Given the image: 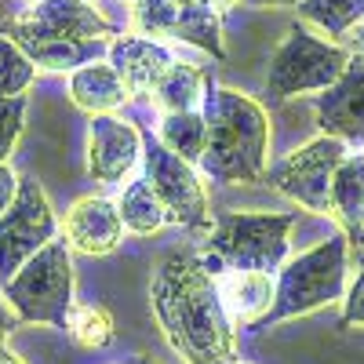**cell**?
I'll return each mask as SVG.
<instances>
[{
  "label": "cell",
  "instance_id": "cell-1",
  "mask_svg": "<svg viewBox=\"0 0 364 364\" xmlns=\"http://www.w3.org/2000/svg\"><path fill=\"white\" fill-rule=\"evenodd\" d=\"M149 306L161 336L186 364H233L237 336L223 310L219 281L200 252H171L157 262L149 284Z\"/></svg>",
  "mask_w": 364,
  "mask_h": 364
},
{
  "label": "cell",
  "instance_id": "cell-2",
  "mask_svg": "<svg viewBox=\"0 0 364 364\" xmlns=\"http://www.w3.org/2000/svg\"><path fill=\"white\" fill-rule=\"evenodd\" d=\"M204 124L208 142L200 157V175L223 186H252L266 178L269 157V117L252 99L233 87L208 84L204 91Z\"/></svg>",
  "mask_w": 364,
  "mask_h": 364
},
{
  "label": "cell",
  "instance_id": "cell-3",
  "mask_svg": "<svg viewBox=\"0 0 364 364\" xmlns=\"http://www.w3.org/2000/svg\"><path fill=\"white\" fill-rule=\"evenodd\" d=\"M295 223V211H219L211 215L200 259L215 277L226 269L277 273L288 262V237Z\"/></svg>",
  "mask_w": 364,
  "mask_h": 364
},
{
  "label": "cell",
  "instance_id": "cell-4",
  "mask_svg": "<svg viewBox=\"0 0 364 364\" xmlns=\"http://www.w3.org/2000/svg\"><path fill=\"white\" fill-rule=\"evenodd\" d=\"M346 273H350V240L346 237H328L310 252L288 259L277 273V291L273 306L262 317L259 328L281 324L302 314H314L321 306H331L346 295Z\"/></svg>",
  "mask_w": 364,
  "mask_h": 364
},
{
  "label": "cell",
  "instance_id": "cell-5",
  "mask_svg": "<svg viewBox=\"0 0 364 364\" xmlns=\"http://www.w3.org/2000/svg\"><path fill=\"white\" fill-rule=\"evenodd\" d=\"M350 58H353L350 48H343L339 41L317 37L306 22H299L288 29V37L277 44V51L269 58L266 95L269 102H284L295 95H321L324 87H331L343 77Z\"/></svg>",
  "mask_w": 364,
  "mask_h": 364
},
{
  "label": "cell",
  "instance_id": "cell-6",
  "mask_svg": "<svg viewBox=\"0 0 364 364\" xmlns=\"http://www.w3.org/2000/svg\"><path fill=\"white\" fill-rule=\"evenodd\" d=\"M18 321L51 324L66 331V317L73 310V259L66 240H51L29 259L0 291Z\"/></svg>",
  "mask_w": 364,
  "mask_h": 364
},
{
  "label": "cell",
  "instance_id": "cell-7",
  "mask_svg": "<svg viewBox=\"0 0 364 364\" xmlns=\"http://www.w3.org/2000/svg\"><path fill=\"white\" fill-rule=\"evenodd\" d=\"M55 237H58V219L44 186L33 175H22L15 200L0 215V288Z\"/></svg>",
  "mask_w": 364,
  "mask_h": 364
},
{
  "label": "cell",
  "instance_id": "cell-8",
  "mask_svg": "<svg viewBox=\"0 0 364 364\" xmlns=\"http://www.w3.org/2000/svg\"><path fill=\"white\" fill-rule=\"evenodd\" d=\"M346 154H350V146H343L339 139L317 135L306 146H299L295 154H288L281 164L266 168V182L277 193L302 204L306 211L328 215L331 211V178H336Z\"/></svg>",
  "mask_w": 364,
  "mask_h": 364
},
{
  "label": "cell",
  "instance_id": "cell-9",
  "mask_svg": "<svg viewBox=\"0 0 364 364\" xmlns=\"http://www.w3.org/2000/svg\"><path fill=\"white\" fill-rule=\"evenodd\" d=\"M142 178L161 197L168 223H178L186 230H211V200L200 182V171L190 161L175 157L168 146L149 139L142 142Z\"/></svg>",
  "mask_w": 364,
  "mask_h": 364
},
{
  "label": "cell",
  "instance_id": "cell-10",
  "mask_svg": "<svg viewBox=\"0 0 364 364\" xmlns=\"http://www.w3.org/2000/svg\"><path fill=\"white\" fill-rule=\"evenodd\" d=\"M4 33L15 44L26 41H109L113 22L91 0H33L22 8Z\"/></svg>",
  "mask_w": 364,
  "mask_h": 364
},
{
  "label": "cell",
  "instance_id": "cell-11",
  "mask_svg": "<svg viewBox=\"0 0 364 364\" xmlns=\"http://www.w3.org/2000/svg\"><path fill=\"white\" fill-rule=\"evenodd\" d=\"M142 161V135L132 120L99 113L87 124V175L99 186H124V178Z\"/></svg>",
  "mask_w": 364,
  "mask_h": 364
},
{
  "label": "cell",
  "instance_id": "cell-12",
  "mask_svg": "<svg viewBox=\"0 0 364 364\" xmlns=\"http://www.w3.org/2000/svg\"><path fill=\"white\" fill-rule=\"evenodd\" d=\"M314 117L321 135L339 139L350 149H364V58L353 55L343 77L321 91Z\"/></svg>",
  "mask_w": 364,
  "mask_h": 364
},
{
  "label": "cell",
  "instance_id": "cell-13",
  "mask_svg": "<svg viewBox=\"0 0 364 364\" xmlns=\"http://www.w3.org/2000/svg\"><path fill=\"white\" fill-rule=\"evenodd\" d=\"M63 233H66L70 252L109 255L120 245V237H124V223H120L117 200H109V197H80L66 211Z\"/></svg>",
  "mask_w": 364,
  "mask_h": 364
},
{
  "label": "cell",
  "instance_id": "cell-14",
  "mask_svg": "<svg viewBox=\"0 0 364 364\" xmlns=\"http://www.w3.org/2000/svg\"><path fill=\"white\" fill-rule=\"evenodd\" d=\"M106 58H109V66L120 73V80H124L132 99H149L154 95V87L161 84L164 70L175 63L171 51L161 41H149V37H139V33L113 37Z\"/></svg>",
  "mask_w": 364,
  "mask_h": 364
},
{
  "label": "cell",
  "instance_id": "cell-15",
  "mask_svg": "<svg viewBox=\"0 0 364 364\" xmlns=\"http://www.w3.org/2000/svg\"><path fill=\"white\" fill-rule=\"evenodd\" d=\"M219 299L223 310L233 321V328H259L262 317L273 306V291H277V277L262 269H226L219 273Z\"/></svg>",
  "mask_w": 364,
  "mask_h": 364
},
{
  "label": "cell",
  "instance_id": "cell-16",
  "mask_svg": "<svg viewBox=\"0 0 364 364\" xmlns=\"http://www.w3.org/2000/svg\"><path fill=\"white\" fill-rule=\"evenodd\" d=\"M331 219L350 245H364V149H350L331 178Z\"/></svg>",
  "mask_w": 364,
  "mask_h": 364
},
{
  "label": "cell",
  "instance_id": "cell-17",
  "mask_svg": "<svg viewBox=\"0 0 364 364\" xmlns=\"http://www.w3.org/2000/svg\"><path fill=\"white\" fill-rule=\"evenodd\" d=\"M70 99L77 109L99 117V113H117L124 102H132L120 73L109 66V58H95L80 70H73L70 77Z\"/></svg>",
  "mask_w": 364,
  "mask_h": 364
},
{
  "label": "cell",
  "instance_id": "cell-18",
  "mask_svg": "<svg viewBox=\"0 0 364 364\" xmlns=\"http://www.w3.org/2000/svg\"><path fill=\"white\" fill-rule=\"evenodd\" d=\"M204 91H208V73L200 66H193V63L175 58V63L164 70L161 84L154 87L149 102H154V109L161 117L164 113H186V109H200Z\"/></svg>",
  "mask_w": 364,
  "mask_h": 364
},
{
  "label": "cell",
  "instance_id": "cell-19",
  "mask_svg": "<svg viewBox=\"0 0 364 364\" xmlns=\"http://www.w3.org/2000/svg\"><path fill=\"white\" fill-rule=\"evenodd\" d=\"M117 211H120V223H124V230L139 233V237H149L168 226V211L161 204V197L154 193V186L139 175L132 178L124 190H120L117 197Z\"/></svg>",
  "mask_w": 364,
  "mask_h": 364
},
{
  "label": "cell",
  "instance_id": "cell-20",
  "mask_svg": "<svg viewBox=\"0 0 364 364\" xmlns=\"http://www.w3.org/2000/svg\"><path fill=\"white\" fill-rule=\"evenodd\" d=\"M37 70H80L109 51V41H26L18 44Z\"/></svg>",
  "mask_w": 364,
  "mask_h": 364
},
{
  "label": "cell",
  "instance_id": "cell-21",
  "mask_svg": "<svg viewBox=\"0 0 364 364\" xmlns=\"http://www.w3.org/2000/svg\"><path fill=\"white\" fill-rule=\"evenodd\" d=\"M157 142L168 146L175 157L190 161L193 168L204 157V142H208V124L200 109H186V113H164L157 124Z\"/></svg>",
  "mask_w": 364,
  "mask_h": 364
},
{
  "label": "cell",
  "instance_id": "cell-22",
  "mask_svg": "<svg viewBox=\"0 0 364 364\" xmlns=\"http://www.w3.org/2000/svg\"><path fill=\"white\" fill-rule=\"evenodd\" d=\"M168 41L200 48V51H208L211 58H226V48H223V18H219V11H211V8H204V4L178 8V18H175V26H171Z\"/></svg>",
  "mask_w": 364,
  "mask_h": 364
},
{
  "label": "cell",
  "instance_id": "cell-23",
  "mask_svg": "<svg viewBox=\"0 0 364 364\" xmlns=\"http://www.w3.org/2000/svg\"><path fill=\"white\" fill-rule=\"evenodd\" d=\"M299 18L328 41H339L364 22V0H299Z\"/></svg>",
  "mask_w": 364,
  "mask_h": 364
},
{
  "label": "cell",
  "instance_id": "cell-24",
  "mask_svg": "<svg viewBox=\"0 0 364 364\" xmlns=\"http://www.w3.org/2000/svg\"><path fill=\"white\" fill-rule=\"evenodd\" d=\"M66 331L80 350H102L113 343V314L99 302H73L66 317Z\"/></svg>",
  "mask_w": 364,
  "mask_h": 364
},
{
  "label": "cell",
  "instance_id": "cell-25",
  "mask_svg": "<svg viewBox=\"0 0 364 364\" xmlns=\"http://www.w3.org/2000/svg\"><path fill=\"white\" fill-rule=\"evenodd\" d=\"M37 80V66L8 33H0V95H22Z\"/></svg>",
  "mask_w": 364,
  "mask_h": 364
},
{
  "label": "cell",
  "instance_id": "cell-26",
  "mask_svg": "<svg viewBox=\"0 0 364 364\" xmlns=\"http://www.w3.org/2000/svg\"><path fill=\"white\" fill-rule=\"evenodd\" d=\"M175 18H178V4H171V0H135L132 4V33L161 41L171 33Z\"/></svg>",
  "mask_w": 364,
  "mask_h": 364
},
{
  "label": "cell",
  "instance_id": "cell-27",
  "mask_svg": "<svg viewBox=\"0 0 364 364\" xmlns=\"http://www.w3.org/2000/svg\"><path fill=\"white\" fill-rule=\"evenodd\" d=\"M26 128V95H0V161L15 154Z\"/></svg>",
  "mask_w": 364,
  "mask_h": 364
},
{
  "label": "cell",
  "instance_id": "cell-28",
  "mask_svg": "<svg viewBox=\"0 0 364 364\" xmlns=\"http://www.w3.org/2000/svg\"><path fill=\"white\" fill-rule=\"evenodd\" d=\"M343 328H364V259H357V277L343 295Z\"/></svg>",
  "mask_w": 364,
  "mask_h": 364
},
{
  "label": "cell",
  "instance_id": "cell-29",
  "mask_svg": "<svg viewBox=\"0 0 364 364\" xmlns=\"http://www.w3.org/2000/svg\"><path fill=\"white\" fill-rule=\"evenodd\" d=\"M15 190H18V175L11 171L8 161H0V215H4L8 204L15 200Z\"/></svg>",
  "mask_w": 364,
  "mask_h": 364
},
{
  "label": "cell",
  "instance_id": "cell-30",
  "mask_svg": "<svg viewBox=\"0 0 364 364\" xmlns=\"http://www.w3.org/2000/svg\"><path fill=\"white\" fill-rule=\"evenodd\" d=\"M15 328H18V317H15V310L8 306V299L0 295V346H4V339L11 336Z\"/></svg>",
  "mask_w": 364,
  "mask_h": 364
},
{
  "label": "cell",
  "instance_id": "cell-31",
  "mask_svg": "<svg viewBox=\"0 0 364 364\" xmlns=\"http://www.w3.org/2000/svg\"><path fill=\"white\" fill-rule=\"evenodd\" d=\"M248 8H299V0H240Z\"/></svg>",
  "mask_w": 364,
  "mask_h": 364
},
{
  "label": "cell",
  "instance_id": "cell-32",
  "mask_svg": "<svg viewBox=\"0 0 364 364\" xmlns=\"http://www.w3.org/2000/svg\"><path fill=\"white\" fill-rule=\"evenodd\" d=\"M197 4H204V8H211V11H226V8H237L240 4V0H197Z\"/></svg>",
  "mask_w": 364,
  "mask_h": 364
},
{
  "label": "cell",
  "instance_id": "cell-33",
  "mask_svg": "<svg viewBox=\"0 0 364 364\" xmlns=\"http://www.w3.org/2000/svg\"><path fill=\"white\" fill-rule=\"evenodd\" d=\"M353 55H357V58H364V22L353 29Z\"/></svg>",
  "mask_w": 364,
  "mask_h": 364
},
{
  "label": "cell",
  "instance_id": "cell-34",
  "mask_svg": "<svg viewBox=\"0 0 364 364\" xmlns=\"http://www.w3.org/2000/svg\"><path fill=\"white\" fill-rule=\"evenodd\" d=\"M0 364H26V360H22L18 353H11L8 346H0Z\"/></svg>",
  "mask_w": 364,
  "mask_h": 364
},
{
  "label": "cell",
  "instance_id": "cell-35",
  "mask_svg": "<svg viewBox=\"0 0 364 364\" xmlns=\"http://www.w3.org/2000/svg\"><path fill=\"white\" fill-rule=\"evenodd\" d=\"M135 364H161V360H154V357H135Z\"/></svg>",
  "mask_w": 364,
  "mask_h": 364
},
{
  "label": "cell",
  "instance_id": "cell-36",
  "mask_svg": "<svg viewBox=\"0 0 364 364\" xmlns=\"http://www.w3.org/2000/svg\"><path fill=\"white\" fill-rule=\"evenodd\" d=\"M171 4H178V8H190V4H197V0H171Z\"/></svg>",
  "mask_w": 364,
  "mask_h": 364
},
{
  "label": "cell",
  "instance_id": "cell-37",
  "mask_svg": "<svg viewBox=\"0 0 364 364\" xmlns=\"http://www.w3.org/2000/svg\"><path fill=\"white\" fill-rule=\"evenodd\" d=\"M233 364H248V360H233Z\"/></svg>",
  "mask_w": 364,
  "mask_h": 364
},
{
  "label": "cell",
  "instance_id": "cell-38",
  "mask_svg": "<svg viewBox=\"0 0 364 364\" xmlns=\"http://www.w3.org/2000/svg\"><path fill=\"white\" fill-rule=\"evenodd\" d=\"M128 364H135V360H128Z\"/></svg>",
  "mask_w": 364,
  "mask_h": 364
},
{
  "label": "cell",
  "instance_id": "cell-39",
  "mask_svg": "<svg viewBox=\"0 0 364 364\" xmlns=\"http://www.w3.org/2000/svg\"><path fill=\"white\" fill-rule=\"evenodd\" d=\"M29 4H33V0H29Z\"/></svg>",
  "mask_w": 364,
  "mask_h": 364
},
{
  "label": "cell",
  "instance_id": "cell-40",
  "mask_svg": "<svg viewBox=\"0 0 364 364\" xmlns=\"http://www.w3.org/2000/svg\"><path fill=\"white\" fill-rule=\"evenodd\" d=\"M132 4H135V0H132Z\"/></svg>",
  "mask_w": 364,
  "mask_h": 364
}]
</instances>
